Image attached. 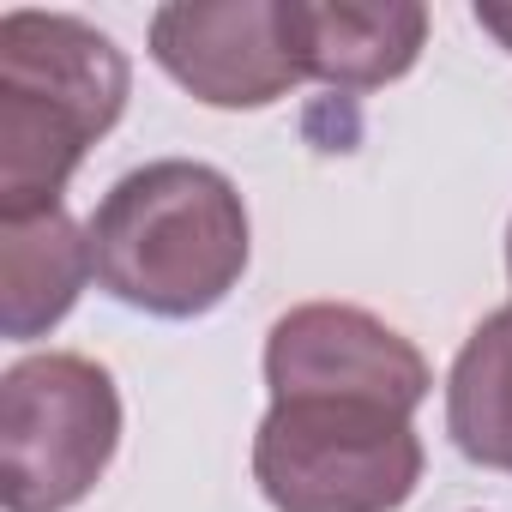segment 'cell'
Segmentation results:
<instances>
[{
    "mask_svg": "<svg viewBox=\"0 0 512 512\" xmlns=\"http://www.w3.org/2000/svg\"><path fill=\"white\" fill-rule=\"evenodd\" d=\"M91 266L97 284L139 314H211L247 272V205L211 163H145L103 193L91 217Z\"/></svg>",
    "mask_w": 512,
    "mask_h": 512,
    "instance_id": "obj_1",
    "label": "cell"
},
{
    "mask_svg": "<svg viewBox=\"0 0 512 512\" xmlns=\"http://www.w3.org/2000/svg\"><path fill=\"white\" fill-rule=\"evenodd\" d=\"M127 55L73 13L0 19V217L55 211L127 109Z\"/></svg>",
    "mask_w": 512,
    "mask_h": 512,
    "instance_id": "obj_2",
    "label": "cell"
},
{
    "mask_svg": "<svg viewBox=\"0 0 512 512\" xmlns=\"http://www.w3.org/2000/svg\"><path fill=\"white\" fill-rule=\"evenodd\" d=\"M253 482L278 512H398L422 482V440L392 404L272 398Z\"/></svg>",
    "mask_w": 512,
    "mask_h": 512,
    "instance_id": "obj_3",
    "label": "cell"
},
{
    "mask_svg": "<svg viewBox=\"0 0 512 512\" xmlns=\"http://www.w3.org/2000/svg\"><path fill=\"white\" fill-rule=\"evenodd\" d=\"M121 446V392L109 368L73 350L25 356L0 380V500L7 512L79 506Z\"/></svg>",
    "mask_w": 512,
    "mask_h": 512,
    "instance_id": "obj_4",
    "label": "cell"
},
{
    "mask_svg": "<svg viewBox=\"0 0 512 512\" xmlns=\"http://www.w3.org/2000/svg\"><path fill=\"white\" fill-rule=\"evenodd\" d=\"M266 386L272 398H368L416 416L428 398L422 350L350 302H302L266 338Z\"/></svg>",
    "mask_w": 512,
    "mask_h": 512,
    "instance_id": "obj_5",
    "label": "cell"
},
{
    "mask_svg": "<svg viewBox=\"0 0 512 512\" xmlns=\"http://www.w3.org/2000/svg\"><path fill=\"white\" fill-rule=\"evenodd\" d=\"M151 61L211 109H266L302 85L284 0H181L151 19Z\"/></svg>",
    "mask_w": 512,
    "mask_h": 512,
    "instance_id": "obj_6",
    "label": "cell"
},
{
    "mask_svg": "<svg viewBox=\"0 0 512 512\" xmlns=\"http://www.w3.org/2000/svg\"><path fill=\"white\" fill-rule=\"evenodd\" d=\"M284 37L302 79L338 91H380L404 79L428 43L416 0H284Z\"/></svg>",
    "mask_w": 512,
    "mask_h": 512,
    "instance_id": "obj_7",
    "label": "cell"
},
{
    "mask_svg": "<svg viewBox=\"0 0 512 512\" xmlns=\"http://www.w3.org/2000/svg\"><path fill=\"white\" fill-rule=\"evenodd\" d=\"M97 278L91 266V229H79L61 205L37 217H0V326L7 338H43L61 326Z\"/></svg>",
    "mask_w": 512,
    "mask_h": 512,
    "instance_id": "obj_8",
    "label": "cell"
},
{
    "mask_svg": "<svg viewBox=\"0 0 512 512\" xmlns=\"http://www.w3.org/2000/svg\"><path fill=\"white\" fill-rule=\"evenodd\" d=\"M446 428L482 470H512V308L488 314L446 380Z\"/></svg>",
    "mask_w": 512,
    "mask_h": 512,
    "instance_id": "obj_9",
    "label": "cell"
},
{
    "mask_svg": "<svg viewBox=\"0 0 512 512\" xmlns=\"http://www.w3.org/2000/svg\"><path fill=\"white\" fill-rule=\"evenodd\" d=\"M476 25H482V31H494V37L512 49V7H494V0H482V7H476Z\"/></svg>",
    "mask_w": 512,
    "mask_h": 512,
    "instance_id": "obj_10",
    "label": "cell"
},
{
    "mask_svg": "<svg viewBox=\"0 0 512 512\" xmlns=\"http://www.w3.org/2000/svg\"><path fill=\"white\" fill-rule=\"evenodd\" d=\"M506 272H512V229H506Z\"/></svg>",
    "mask_w": 512,
    "mask_h": 512,
    "instance_id": "obj_11",
    "label": "cell"
}]
</instances>
